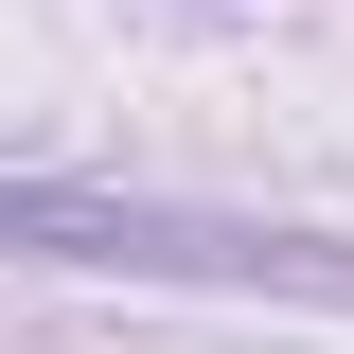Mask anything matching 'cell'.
Returning a JSON list of instances; mask_svg holds the SVG:
<instances>
[{
    "label": "cell",
    "mask_w": 354,
    "mask_h": 354,
    "mask_svg": "<svg viewBox=\"0 0 354 354\" xmlns=\"http://www.w3.org/2000/svg\"><path fill=\"white\" fill-rule=\"evenodd\" d=\"M0 230H36V248H71V266H230V283H283V266H319V248H283V230L106 213V195H18V177H0ZM319 283H354V266H319Z\"/></svg>",
    "instance_id": "1"
}]
</instances>
